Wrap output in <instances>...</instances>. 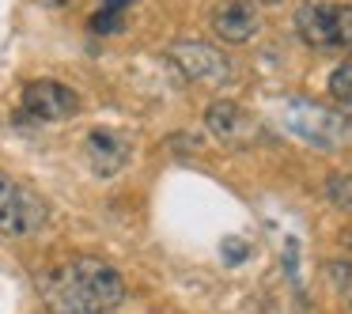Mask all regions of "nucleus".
Wrapping results in <instances>:
<instances>
[{"label":"nucleus","mask_w":352,"mask_h":314,"mask_svg":"<svg viewBox=\"0 0 352 314\" xmlns=\"http://www.w3.org/2000/svg\"><path fill=\"white\" fill-rule=\"evenodd\" d=\"M205 125H208V133H212L216 140H223V144H231V148H243V144H250V140L258 137L254 117L231 99L212 102V106L205 110Z\"/></svg>","instance_id":"nucleus-8"},{"label":"nucleus","mask_w":352,"mask_h":314,"mask_svg":"<svg viewBox=\"0 0 352 314\" xmlns=\"http://www.w3.org/2000/svg\"><path fill=\"white\" fill-rule=\"evenodd\" d=\"M42 8H65V4H69V0H38Z\"/></svg>","instance_id":"nucleus-15"},{"label":"nucleus","mask_w":352,"mask_h":314,"mask_svg":"<svg viewBox=\"0 0 352 314\" xmlns=\"http://www.w3.org/2000/svg\"><path fill=\"white\" fill-rule=\"evenodd\" d=\"M167 57L175 61V69L182 72L186 80H193V84H205V87H223L231 76H235L231 61L212 46V42L178 38V42H170V46H167Z\"/></svg>","instance_id":"nucleus-5"},{"label":"nucleus","mask_w":352,"mask_h":314,"mask_svg":"<svg viewBox=\"0 0 352 314\" xmlns=\"http://www.w3.org/2000/svg\"><path fill=\"white\" fill-rule=\"evenodd\" d=\"M129 4L133 0H102V8H110V12H129Z\"/></svg>","instance_id":"nucleus-14"},{"label":"nucleus","mask_w":352,"mask_h":314,"mask_svg":"<svg viewBox=\"0 0 352 314\" xmlns=\"http://www.w3.org/2000/svg\"><path fill=\"white\" fill-rule=\"evenodd\" d=\"M91 31H95V34H122V31H125V19H122V12L99 8V12L91 16Z\"/></svg>","instance_id":"nucleus-13"},{"label":"nucleus","mask_w":352,"mask_h":314,"mask_svg":"<svg viewBox=\"0 0 352 314\" xmlns=\"http://www.w3.org/2000/svg\"><path fill=\"white\" fill-rule=\"evenodd\" d=\"M326 273H329V284H333V291L341 295V303L352 311V261H329Z\"/></svg>","instance_id":"nucleus-10"},{"label":"nucleus","mask_w":352,"mask_h":314,"mask_svg":"<svg viewBox=\"0 0 352 314\" xmlns=\"http://www.w3.org/2000/svg\"><path fill=\"white\" fill-rule=\"evenodd\" d=\"M23 117L38 125H54V122H65L80 110V95L72 91L69 84L61 80H34V84L23 87Z\"/></svg>","instance_id":"nucleus-6"},{"label":"nucleus","mask_w":352,"mask_h":314,"mask_svg":"<svg viewBox=\"0 0 352 314\" xmlns=\"http://www.w3.org/2000/svg\"><path fill=\"white\" fill-rule=\"evenodd\" d=\"M258 4H280V0H258Z\"/></svg>","instance_id":"nucleus-16"},{"label":"nucleus","mask_w":352,"mask_h":314,"mask_svg":"<svg viewBox=\"0 0 352 314\" xmlns=\"http://www.w3.org/2000/svg\"><path fill=\"white\" fill-rule=\"evenodd\" d=\"M296 31L311 49H349L352 46V4L307 0L296 12Z\"/></svg>","instance_id":"nucleus-3"},{"label":"nucleus","mask_w":352,"mask_h":314,"mask_svg":"<svg viewBox=\"0 0 352 314\" xmlns=\"http://www.w3.org/2000/svg\"><path fill=\"white\" fill-rule=\"evenodd\" d=\"M326 197L341 212H352V175H329L326 178Z\"/></svg>","instance_id":"nucleus-12"},{"label":"nucleus","mask_w":352,"mask_h":314,"mask_svg":"<svg viewBox=\"0 0 352 314\" xmlns=\"http://www.w3.org/2000/svg\"><path fill=\"white\" fill-rule=\"evenodd\" d=\"M212 31L228 46H246L261 31V8L258 0H220L212 8Z\"/></svg>","instance_id":"nucleus-7"},{"label":"nucleus","mask_w":352,"mask_h":314,"mask_svg":"<svg viewBox=\"0 0 352 314\" xmlns=\"http://www.w3.org/2000/svg\"><path fill=\"white\" fill-rule=\"evenodd\" d=\"M284 129L299 137L303 144L318 152H341L352 144V117L329 102H311V99H292L284 102Z\"/></svg>","instance_id":"nucleus-2"},{"label":"nucleus","mask_w":352,"mask_h":314,"mask_svg":"<svg viewBox=\"0 0 352 314\" xmlns=\"http://www.w3.org/2000/svg\"><path fill=\"white\" fill-rule=\"evenodd\" d=\"M38 295L50 314H110L125 303V280L99 258H72L38 273Z\"/></svg>","instance_id":"nucleus-1"},{"label":"nucleus","mask_w":352,"mask_h":314,"mask_svg":"<svg viewBox=\"0 0 352 314\" xmlns=\"http://www.w3.org/2000/svg\"><path fill=\"white\" fill-rule=\"evenodd\" d=\"M84 155H87V167L99 178H114L118 170L129 163V140H125L122 133L95 129V133H87V140H84Z\"/></svg>","instance_id":"nucleus-9"},{"label":"nucleus","mask_w":352,"mask_h":314,"mask_svg":"<svg viewBox=\"0 0 352 314\" xmlns=\"http://www.w3.org/2000/svg\"><path fill=\"white\" fill-rule=\"evenodd\" d=\"M50 205L34 190L0 175V238H31L46 227Z\"/></svg>","instance_id":"nucleus-4"},{"label":"nucleus","mask_w":352,"mask_h":314,"mask_svg":"<svg viewBox=\"0 0 352 314\" xmlns=\"http://www.w3.org/2000/svg\"><path fill=\"white\" fill-rule=\"evenodd\" d=\"M329 95H333L341 106H352V57L333 69V76H329Z\"/></svg>","instance_id":"nucleus-11"}]
</instances>
